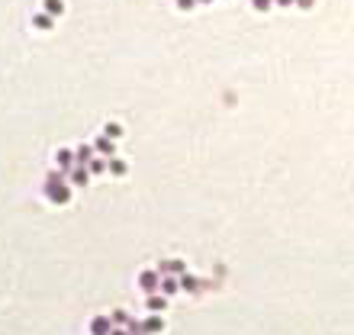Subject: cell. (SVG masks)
I'll return each mask as SVG.
<instances>
[{"mask_svg": "<svg viewBox=\"0 0 354 335\" xmlns=\"http://www.w3.org/2000/svg\"><path fill=\"white\" fill-rule=\"evenodd\" d=\"M277 3H280V7H290V3H293V0H277Z\"/></svg>", "mask_w": 354, "mask_h": 335, "instance_id": "cell-10", "label": "cell"}, {"mask_svg": "<svg viewBox=\"0 0 354 335\" xmlns=\"http://www.w3.org/2000/svg\"><path fill=\"white\" fill-rule=\"evenodd\" d=\"M155 284H158L155 274H142V287H145V290H155Z\"/></svg>", "mask_w": 354, "mask_h": 335, "instance_id": "cell-2", "label": "cell"}, {"mask_svg": "<svg viewBox=\"0 0 354 335\" xmlns=\"http://www.w3.org/2000/svg\"><path fill=\"white\" fill-rule=\"evenodd\" d=\"M161 271H171V274H184V261H164Z\"/></svg>", "mask_w": 354, "mask_h": 335, "instance_id": "cell-1", "label": "cell"}, {"mask_svg": "<svg viewBox=\"0 0 354 335\" xmlns=\"http://www.w3.org/2000/svg\"><path fill=\"white\" fill-rule=\"evenodd\" d=\"M184 290H190V293H197V290H200V281H193V277H184Z\"/></svg>", "mask_w": 354, "mask_h": 335, "instance_id": "cell-3", "label": "cell"}, {"mask_svg": "<svg viewBox=\"0 0 354 335\" xmlns=\"http://www.w3.org/2000/svg\"><path fill=\"white\" fill-rule=\"evenodd\" d=\"M296 3H300L303 10H309V7H312V0H296Z\"/></svg>", "mask_w": 354, "mask_h": 335, "instance_id": "cell-9", "label": "cell"}, {"mask_svg": "<svg viewBox=\"0 0 354 335\" xmlns=\"http://www.w3.org/2000/svg\"><path fill=\"white\" fill-rule=\"evenodd\" d=\"M193 3H197V0H177V7H180V10H190Z\"/></svg>", "mask_w": 354, "mask_h": 335, "instance_id": "cell-8", "label": "cell"}, {"mask_svg": "<svg viewBox=\"0 0 354 335\" xmlns=\"http://www.w3.org/2000/svg\"><path fill=\"white\" fill-rule=\"evenodd\" d=\"M36 26H42V29H48V26H52V20H48V16H36Z\"/></svg>", "mask_w": 354, "mask_h": 335, "instance_id": "cell-7", "label": "cell"}, {"mask_svg": "<svg viewBox=\"0 0 354 335\" xmlns=\"http://www.w3.org/2000/svg\"><path fill=\"white\" fill-rule=\"evenodd\" d=\"M203 3H209V0H203Z\"/></svg>", "mask_w": 354, "mask_h": 335, "instance_id": "cell-11", "label": "cell"}, {"mask_svg": "<svg viewBox=\"0 0 354 335\" xmlns=\"http://www.w3.org/2000/svg\"><path fill=\"white\" fill-rule=\"evenodd\" d=\"M45 10L48 13H62V0H45Z\"/></svg>", "mask_w": 354, "mask_h": 335, "instance_id": "cell-4", "label": "cell"}, {"mask_svg": "<svg viewBox=\"0 0 354 335\" xmlns=\"http://www.w3.org/2000/svg\"><path fill=\"white\" fill-rule=\"evenodd\" d=\"M251 3H254V10H261V13L270 10V0H251Z\"/></svg>", "mask_w": 354, "mask_h": 335, "instance_id": "cell-5", "label": "cell"}, {"mask_svg": "<svg viewBox=\"0 0 354 335\" xmlns=\"http://www.w3.org/2000/svg\"><path fill=\"white\" fill-rule=\"evenodd\" d=\"M161 287H164V293H174V290H177V281H174V277H171V281H164Z\"/></svg>", "mask_w": 354, "mask_h": 335, "instance_id": "cell-6", "label": "cell"}]
</instances>
